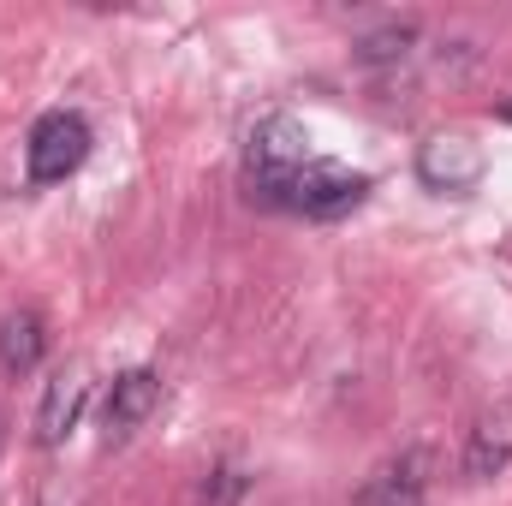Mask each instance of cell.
<instances>
[{
    "label": "cell",
    "instance_id": "1",
    "mask_svg": "<svg viewBox=\"0 0 512 506\" xmlns=\"http://www.w3.org/2000/svg\"><path fill=\"white\" fill-rule=\"evenodd\" d=\"M310 161V137L292 114H268L245 137V191L262 209H286V191L298 179V167Z\"/></svg>",
    "mask_w": 512,
    "mask_h": 506
},
{
    "label": "cell",
    "instance_id": "2",
    "mask_svg": "<svg viewBox=\"0 0 512 506\" xmlns=\"http://www.w3.org/2000/svg\"><path fill=\"white\" fill-rule=\"evenodd\" d=\"M84 155H90V126H84V114H66V108L42 114V120L30 126V143H24L30 185H60V179H72V173L84 167Z\"/></svg>",
    "mask_w": 512,
    "mask_h": 506
},
{
    "label": "cell",
    "instance_id": "3",
    "mask_svg": "<svg viewBox=\"0 0 512 506\" xmlns=\"http://www.w3.org/2000/svg\"><path fill=\"white\" fill-rule=\"evenodd\" d=\"M364 197H370V179H364V173L310 155V161L298 167L292 191H286V209H292V215H310V221H340V215H352Z\"/></svg>",
    "mask_w": 512,
    "mask_h": 506
},
{
    "label": "cell",
    "instance_id": "4",
    "mask_svg": "<svg viewBox=\"0 0 512 506\" xmlns=\"http://www.w3.org/2000/svg\"><path fill=\"white\" fill-rule=\"evenodd\" d=\"M483 173H489V155H483V143H471L465 131H435V137L417 143V179H423L429 191H441V197L477 191Z\"/></svg>",
    "mask_w": 512,
    "mask_h": 506
},
{
    "label": "cell",
    "instance_id": "5",
    "mask_svg": "<svg viewBox=\"0 0 512 506\" xmlns=\"http://www.w3.org/2000/svg\"><path fill=\"white\" fill-rule=\"evenodd\" d=\"M84 405H90V370H84V364H66L60 376L42 387V405H36V447H60V441L78 429Z\"/></svg>",
    "mask_w": 512,
    "mask_h": 506
},
{
    "label": "cell",
    "instance_id": "6",
    "mask_svg": "<svg viewBox=\"0 0 512 506\" xmlns=\"http://www.w3.org/2000/svg\"><path fill=\"white\" fill-rule=\"evenodd\" d=\"M352 506H429V453L411 447V453L387 459L382 471H370V483L358 489Z\"/></svg>",
    "mask_w": 512,
    "mask_h": 506
},
{
    "label": "cell",
    "instance_id": "7",
    "mask_svg": "<svg viewBox=\"0 0 512 506\" xmlns=\"http://www.w3.org/2000/svg\"><path fill=\"white\" fill-rule=\"evenodd\" d=\"M155 405H161V376H155V370H126V376H114L108 399H102V429H108V441H126L131 429H143Z\"/></svg>",
    "mask_w": 512,
    "mask_h": 506
},
{
    "label": "cell",
    "instance_id": "8",
    "mask_svg": "<svg viewBox=\"0 0 512 506\" xmlns=\"http://www.w3.org/2000/svg\"><path fill=\"white\" fill-rule=\"evenodd\" d=\"M512 465V411H483L471 429H465V453H459V471L471 483H489Z\"/></svg>",
    "mask_w": 512,
    "mask_h": 506
},
{
    "label": "cell",
    "instance_id": "9",
    "mask_svg": "<svg viewBox=\"0 0 512 506\" xmlns=\"http://www.w3.org/2000/svg\"><path fill=\"white\" fill-rule=\"evenodd\" d=\"M48 352V322L36 310H12L0 316V370L6 376H30Z\"/></svg>",
    "mask_w": 512,
    "mask_h": 506
},
{
    "label": "cell",
    "instance_id": "10",
    "mask_svg": "<svg viewBox=\"0 0 512 506\" xmlns=\"http://www.w3.org/2000/svg\"><path fill=\"white\" fill-rule=\"evenodd\" d=\"M417 42H423V30L411 24V18H393L382 30H370V36H358V66L364 72H405L411 66V54H417Z\"/></svg>",
    "mask_w": 512,
    "mask_h": 506
},
{
    "label": "cell",
    "instance_id": "11",
    "mask_svg": "<svg viewBox=\"0 0 512 506\" xmlns=\"http://www.w3.org/2000/svg\"><path fill=\"white\" fill-rule=\"evenodd\" d=\"M251 495V471L239 465V459H221V465H209V477H203V506H239Z\"/></svg>",
    "mask_w": 512,
    "mask_h": 506
},
{
    "label": "cell",
    "instance_id": "12",
    "mask_svg": "<svg viewBox=\"0 0 512 506\" xmlns=\"http://www.w3.org/2000/svg\"><path fill=\"white\" fill-rule=\"evenodd\" d=\"M501 120H507V126H512V96H507V102H501Z\"/></svg>",
    "mask_w": 512,
    "mask_h": 506
},
{
    "label": "cell",
    "instance_id": "13",
    "mask_svg": "<svg viewBox=\"0 0 512 506\" xmlns=\"http://www.w3.org/2000/svg\"><path fill=\"white\" fill-rule=\"evenodd\" d=\"M0 447H6V411H0Z\"/></svg>",
    "mask_w": 512,
    "mask_h": 506
}]
</instances>
